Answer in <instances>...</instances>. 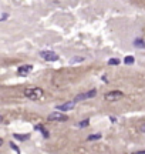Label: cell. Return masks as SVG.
Masks as SVG:
<instances>
[{
    "mask_svg": "<svg viewBox=\"0 0 145 154\" xmlns=\"http://www.w3.org/2000/svg\"><path fill=\"white\" fill-rule=\"evenodd\" d=\"M120 63H121V61H120L118 59H110V60H108V64H110V66H118Z\"/></svg>",
    "mask_w": 145,
    "mask_h": 154,
    "instance_id": "obj_14",
    "label": "cell"
},
{
    "mask_svg": "<svg viewBox=\"0 0 145 154\" xmlns=\"http://www.w3.org/2000/svg\"><path fill=\"white\" fill-rule=\"evenodd\" d=\"M80 61H84V59H83V57H73V59L70 60L71 64H74V63H80Z\"/></svg>",
    "mask_w": 145,
    "mask_h": 154,
    "instance_id": "obj_15",
    "label": "cell"
},
{
    "mask_svg": "<svg viewBox=\"0 0 145 154\" xmlns=\"http://www.w3.org/2000/svg\"><path fill=\"white\" fill-rule=\"evenodd\" d=\"M97 96V90L95 88H92V90H90V91H85V93H80L77 94L74 100L76 101H83V100H88V99H92V97H95Z\"/></svg>",
    "mask_w": 145,
    "mask_h": 154,
    "instance_id": "obj_4",
    "label": "cell"
},
{
    "mask_svg": "<svg viewBox=\"0 0 145 154\" xmlns=\"http://www.w3.org/2000/svg\"><path fill=\"white\" fill-rule=\"evenodd\" d=\"M124 97V93L120 91V90H114V91H108L104 94V99L107 101H118Z\"/></svg>",
    "mask_w": 145,
    "mask_h": 154,
    "instance_id": "obj_2",
    "label": "cell"
},
{
    "mask_svg": "<svg viewBox=\"0 0 145 154\" xmlns=\"http://www.w3.org/2000/svg\"><path fill=\"white\" fill-rule=\"evenodd\" d=\"M14 138L20 140V141H26V140L30 138V134H14Z\"/></svg>",
    "mask_w": 145,
    "mask_h": 154,
    "instance_id": "obj_9",
    "label": "cell"
},
{
    "mask_svg": "<svg viewBox=\"0 0 145 154\" xmlns=\"http://www.w3.org/2000/svg\"><path fill=\"white\" fill-rule=\"evenodd\" d=\"M24 96L29 100L36 101V100H40L44 96V91H43V88L40 87H27L24 90Z\"/></svg>",
    "mask_w": 145,
    "mask_h": 154,
    "instance_id": "obj_1",
    "label": "cell"
},
{
    "mask_svg": "<svg viewBox=\"0 0 145 154\" xmlns=\"http://www.w3.org/2000/svg\"><path fill=\"white\" fill-rule=\"evenodd\" d=\"M10 147H11V148H13V150H14V151H16L17 154H20V151H19V148H17V146H16L14 143H10Z\"/></svg>",
    "mask_w": 145,
    "mask_h": 154,
    "instance_id": "obj_16",
    "label": "cell"
},
{
    "mask_svg": "<svg viewBox=\"0 0 145 154\" xmlns=\"http://www.w3.org/2000/svg\"><path fill=\"white\" fill-rule=\"evenodd\" d=\"M135 63V59L132 56H127L125 59H124V64H127V66H131V64H134Z\"/></svg>",
    "mask_w": 145,
    "mask_h": 154,
    "instance_id": "obj_11",
    "label": "cell"
},
{
    "mask_svg": "<svg viewBox=\"0 0 145 154\" xmlns=\"http://www.w3.org/2000/svg\"><path fill=\"white\" fill-rule=\"evenodd\" d=\"M41 59H44L46 61H57L58 60V56L54 53V52H50V50H44L40 53Z\"/></svg>",
    "mask_w": 145,
    "mask_h": 154,
    "instance_id": "obj_6",
    "label": "cell"
},
{
    "mask_svg": "<svg viewBox=\"0 0 145 154\" xmlns=\"http://www.w3.org/2000/svg\"><path fill=\"white\" fill-rule=\"evenodd\" d=\"M101 138V133H94V134H90L87 137V141H95V140H100Z\"/></svg>",
    "mask_w": 145,
    "mask_h": 154,
    "instance_id": "obj_8",
    "label": "cell"
},
{
    "mask_svg": "<svg viewBox=\"0 0 145 154\" xmlns=\"http://www.w3.org/2000/svg\"><path fill=\"white\" fill-rule=\"evenodd\" d=\"M134 46L138 47V49H145V43L142 39H135L134 40Z\"/></svg>",
    "mask_w": 145,
    "mask_h": 154,
    "instance_id": "obj_10",
    "label": "cell"
},
{
    "mask_svg": "<svg viewBox=\"0 0 145 154\" xmlns=\"http://www.w3.org/2000/svg\"><path fill=\"white\" fill-rule=\"evenodd\" d=\"M4 19H7V14H3V16H1V19H0V20H1V22H3V20H4Z\"/></svg>",
    "mask_w": 145,
    "mask_h": 154,
    "instance_id": "obj_18",
    "label": "cell"
},
{
    "mask_svg": "<svg viewBox=\"0 0 145 154\" xmlns=\"http://www.w3.org/2000/svg\"><path fill=\"white\" fill-rule=\"evenodd\" d=\"M88 124H90V120L88 119H85V120H83V121L78 123V127H80V129H84V127H87Z\"/></svg>",
    "mask_w": 145,
    "mask_h": 154,
    "instance_id": "obj_13",
    "label": "cell"
},
{
    "mask_svg": "<svg viewBox=\"0 0 145 154\" xmlns=\"http://www.w3.org/2000/svg\"><path fill=\"white\" fill-rule=\"evenodd\" d=\"M139 130H141V133H144V134H145V123H144V124H141Z\"/></svg>",
    "mask_w": 145,
    "mask_h": 154,
    "instance_id": "obj_17",
    "label": "cell"
},
{
    "mask_svg": "<svg viewBox=\"0 0 145 154\" xmlns=\"http://www.w3.org/2000/svg\"><path fill=\"white\" fill-rule=\"evenodd\" d=\"M1 144H3V140H1V138H0V146H1Z\"/></svg>",
    "mask_w": 145,
    "mask_h": 154,
    "instance_id": "obj_19",
    "label": "cell"
},
{
    "mask_svg": "<svg viewBox=\"0 0 145 154\" xmlns=\"http://www.w3.org/2000/svg\"><path fill=\"white\" fill-rule=\"evenodd\" d=\"M76 104H77V101H76V100H71V101H67V103L58 104L56 109L58 111H70V110H73V109L76 107Z\"/></svg>",
    "mask_w": 145,
    "mask_h": 154,
    "instance_id": "obj_5",
    "label": "cell"
},
{
    "mask_svg": "<svg viewBox=\"0 0 145 154\" xmlns=\"http://www.w3.org/2000/svg\"><path fill=\"white\" fill-rule=\"evenodd\" d=\"M1 121H3V117H1V116H0V123H1Z\"/></svg>",
    "mask_w": 145,
    "mask_h": 154,
    "instance_id": "obj_20",
    "label": "cell"
},
{
    "mask_svg": "<svg viewBox=\"0 0 145 154\" xmlns=\"http://www.w3.org/2000/svg\"><path fill=\"white\" fill-rule=\"evenodd\" d=\"M33 71V66L32 64H24V66H20L17 69V74L22 77H26L29 73H32Z\"/></svg>",
    "mask_w": 145,
    "mask_h": 154,
    "instance_id": "obj_7",
    "label": "cell"
},
{
    "mask_svg": "<svg viewBox=\"0 0 145 154\" xmlns=\"http://www.w3.org/2000/svg\"><path fill=\"white\" fill-rule=\"evenodd\" d=\"M36 129L41 131V134H43V137H44V138H48V137H50V134H48V131L46 130V129H44V127H43V126H37Z\"/></svg>",
    "mask_w": 145,
    "mask_h": 154,
    "instance_id": "obj_12",
    "label": "cell"
},
{
    "mask_svg": "<svg viewBox=\"0 0 145 154\" xmlns=\"http://www.w3.org/2000/svg\"><path fill=\"white\" fill-rule=\"evenodd\" d=\"M48 121H57V123H61V121H67L68 120V116L63 114L61 111H54L51 114H48Z\"/></svg>",
    "mask_w": 145,
    "mask_h": 154,
    "instance_id": "obj_3",
    "label": "cell"
}]
</instances>
